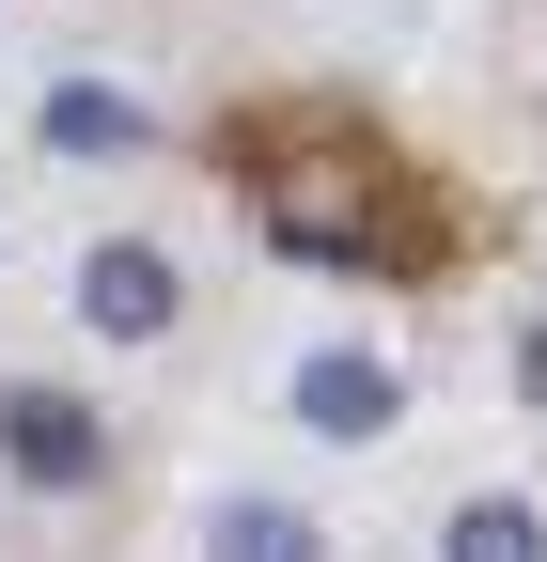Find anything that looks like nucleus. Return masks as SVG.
Returning a JSON list of instances; mask_svg holds the SVG:
<instances>
[{"label":"nucleus","instance_id":"nucleus-1","mask_svg":"<svg viewBox=\"0 0 547 562\" xmlns=\"http://www.w3.org/2000/svg\"><path fill=\"white\" fill-rule=\"evenodd\" d=\"M220 172H235V203L266 220V250H298V266H345V281H438L454 266L438 188L406 172V140L360 125V110H328V94L250 110L220 140Z\"/></svg>","mask_w":547,"mask_h":562},{"label":"nucleus","instance_id":"nucleus-9","mask_svg":"<svg viewBox=\"0 0 547 562\" xmlns=\"http://www.w3.org/2000/svg\"><path fill=\"white\" fill-rule=\"evenodd\" d=\"M0 16H16V0H0Z\"/></svg>","mask_w":547,"mask_h":562},{"label":"nucleus","instance_id":"nucleus-4","mask_svg":"<svg viewBox=\"0 0 547 562\" xmlns=\"http://www.w3.org/2000/svg\"><path fill=\"white\" fill-rule=\"evenodd\" d=\"M63 313H79V344H110V360H157V344L188 328V266L142 220H94L79 250H63Z\"/></svg>","mask_w":547,"mask_h":562},{"label":"nucleus","instance_id":"nucleus-2","mask_svg":"<svg viewBox=\"0 0 547 562\" xmlns=\"http://www.w3.org/2000/svg\"><path fill=\"white\" fill-rule=\"evenodd\" d=\"M266 406H282V438H313V453H391L406 438V344L298 328L282 360H266Z\"/></svg>","mask_w":547,"mask_h":562},{"label":"nucleus","instance_id":"nucleus-8","mask_svg":"<svg viewBox=\"0 0 547 562\" xmlns=\"http://www.w3.org/2000/svg\"><path fill=\"white\" fill-rule=\"evenodd\" d=\"M501 375H516V406L547 422V313H516V344H501Z\"/></svg>","mask_w":547,"mask_h":562},{"label":"nucleus","instance_id":"nucleus-6","mask_svg":"<svg viewBox=\"0 0 547 562\" xmlns=\"http://www.w3.org/2000/svg\"><path fill=\"white\" fill-rule=\"evenodd\" d=\"M188 547H203V562H345V531H328L298 484H266V469H220V484H203Z\"/></svg>","mask_w":547,"mask_h":562},{"label":"nucleus","instance_id":"nucleus-5","mask_svg":"<svg viewBox=\"0 0 547 562\" xmlns=\"http://www.w3.org/2000/svg\"><path fill=\"white\" fill-rule=\"evenodd\" d=\"M32 157H63V172L157 157V94L125 79V63H47V79H32Z\"/></svg>","mask_w":547,"mask_h":562},{"label":"nucleus","instance_id":"nucleus-3","mask_svg":"<svg viewBox=\"0 0 547 562\" xmlns=\"http://www.w3.org/2000/svg\"><path fill=\"white\" fill-rule=\"evenodd\" d=\"M0 484H16L32 516H79L125 484V438H110V391L79 375H0Z\"/></svg>","mask_w":547,"mask_h":562},{"label":"nucleus","instance_id":"nucleus-7","mask_svg":"<svg viewBox=\"0 0 547 562\" xmlns=\"http://www.w3.org/2000/svg\"><path fill=\"white\" fill-rule=\"evenodd\" d=\"M438 562H547V501H532V484H454V501H438Z\"/></svg>","mask_w":547,"mask_h":562}]
</instances>
